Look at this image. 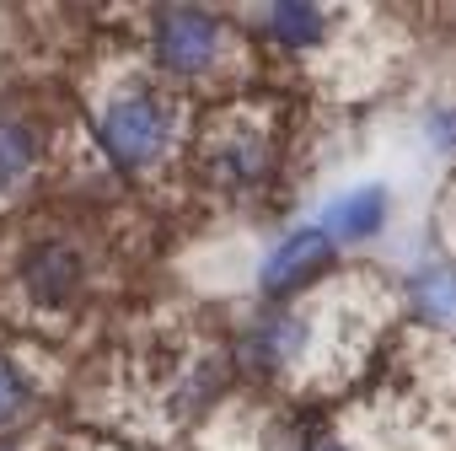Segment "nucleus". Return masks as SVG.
<instances>
[{"mask_svg":"<svg viewBox=\"0 0 456 451\" xmlns=\"http://www.w3.org/2000/svg\"><path fill=\"white\" fill-rule=\"evenodd\" d=\"M429 140L451 151V145H456V113H435V119H429Z\"/></svg>","mask_w":456,"mask_h":451,"instance_id":"obj_12","label":"nucleus"},{"mask_svg":"<svg viewBox=\"0 0 456 451\" xmlns=\"http://www.w3.org/2000/svg\"><path fill=\"white\" fill-rule=\"evenodd\" d=\"M22 285L38 307H65L81 285V258L65 242H38L22 264Z\"/></svg>","mask_w":456,"mask_h":451,"instance_id":"obj_5","label":"nucleus"},{"mask_svg":"<svg viewBox=\"0 0 456 451\" xmlns=\"http://www.w3.org/2000/svg\"><path fill=\"white\" fill-rule=\"evenodd\" d=\"M408 291H413V307H419L424 323H451L456 317V269L429 264L408 280Z\"/></svg>","mask_w":456,"mask_h":451,"instance_id":"obj_8","label":"nucleus"},{"mask_svg":"<svg viewBox=\"0 0 456 451\" xmlns=\"http://www.w3.org/2000/svg\"><path fill=\"white\" fill-rule=\"evenodd\" d=\"M317 451H349V446H344V440H322Z\"/></svg>","mask_w":456,"mask_h":451,"instance_id":"obj_13","label":"nucleus"},{"mask_svg":"<svg viewBox=\"0 0 456 451\" xmlns=\"http://www.w3.org/2000/svg\"><path fill=\"white\" fill-rule=\"evenodd\" d=\"M215 49H220L215 17H204V12H193V6H167V12H156V60H161L172 76H199V70H209Z\"/></svg>","mask_w":456,"mask_h":451,"instance_id":"obj_2","label":"nucleus"},{"mask_svg":"<svg viewBox=\"0 0 456 451\" xmlns=\"http://www.w3.org/2000/svg\"><path fill=\"white\" fill-rule=\"evenodd\" d=\"M258 140H237V145H225V167H232V177H253L258 172Z\"/></svg>","mask_w":456,"mask_h":451,"instance_id":"obj_11","label":"nucleus"},{"mask_svg":"<svg viewBox=\"0 0 456 451\" xmlns=\"http://www.w3.org/2000/svg\"><path fill=\"white\" fill-rule=\"evenodd\" d=\"M387 215H392V193L381 183H360V188L338 193L317 226L333 242H370V237L387 232Z\"/></svg>","mask_w":456,"mask_h":451,"instance_id":"obj_4","label":"nucleus"},{"mask_svg":"<svg viewBox=\"0 0 456 451\" xmlns=\"http://www.w3.org/2000/svg\"><path fill=\"white\" fill-rule=\"evenodd\" d=\"M28 403H33V381H28V371H22L17 360L0 355V424H12Z\"/></svg>","mask_w":456,"mask_h":451,"instance_id":"obj_10","label":"nucleus"},{"mask_svg":"<svg viewBox=\"0 0 456 451\" xmlns=\"http://www.w3.org/2000/svg\"><path fill=\"white\" fill-rule=\"evenodd\" d=\"M33 161H38V135H33L28 124L6 119V124H0V188L22 183Z\"/></svg>","mask_w":456,"mask_h":451,"instance_id":"obj_9","label":"nucleus"},{"mask_svg":"<svg viewBox=\"0 0 456 451\" xmlns=\"http://www.w3.org/2000/svg\"><path fill=\"white\" fill-rule=\"evenodd\" d=\"M306 339H312V323L306 317H285V312L280 317H264L242 339V365L248 371H280V365H290L306 349Z\"/></svg>","mask_w":456,"mask_h":451,"instance_id":"obj_6","label":"nucleus"},{"mask_svg":"<svg viewBox=\"0 0 456 451\" xmlns=\"http://www.w3.org/2000/svg\"><path fill=\"white\" fill-rule=\"evenodd\" d=\"M333 237L322 232V226H301V232H290L258 269V291L264 296H290L301 285H312L328 264H333Z\"/></svg>","mask_w":456,"mask_h":451,"instance_id":"obj_3","label":"nucleus"},{"mask_svg":"<svg viewBox=\"0 0 456 451\" xmlns=\"http://www.w3.org/2000/svg\"><path fill=\"white\" fill-rule=\"evenodd\" d=\"M264 28H269V38H280L285 49H312V44H322L328 17H322L317 6H301V0H280V6L264 12Z\"/></svg>","mask_w":456,"mask_h":451,"instance_id":"obj_7","label":"nucleus"},{"mask_svg":"<svg viewBox=\"0 0 456 451\" xmlns=\"http://www.w3.org/2000/svg\"><path fill=\"white\" fill-rule=\"evenodd\" d=\"M108 156L124 167V172H140L151 167L161 151H167V108L151 97V92H124L102 108V124H97Z\"/></svg>","mask_w":456,"mask_h":451,"instance_id":"obj_1","label":"nucleus"}]
</instances>
